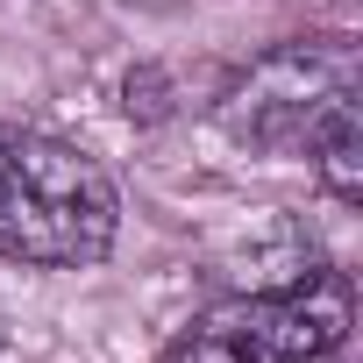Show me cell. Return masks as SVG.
<instances>
[{
    "label": "cell",
    "instance_id": "cell-1",
    "mask_svg": "<svg viewBox=\"0 0 363 363\" xmlns=\"http://www.w3.org/2000/svg\"><path fill=\"white\" fill-rule=\"evenodd\" d=\"M114 178L43 128L0 121V257L29 271H86L114 250Z\"/></svg>",
    "mask_w": 363,
    "mask_h": 363
},
{
    "label": "cell",
    "instance_id": "cell-2",
    "mask_svg": "<svg viewBox=\"0 0 363 363\" xmlns=\"http://www.w3.org/2000/svg\"><path fill=\"white\" fill-rule=\"evenodd\" d=\"M356 292L342 271H306L278 292H242L207 306L157 363H320L349 342Z\"/></svg>",
    "mask_w": 363,
    "mask_h": 363
},
{
    "label": "cell",
    "instance_id": "cell-3",
    "mask_svg": "<svg viewBox=\"0 0 363 363\" xmlns=\"http://www.w3.org/2000/svg\"><path fill=\"white\" fill-rule=\"evenodd\" d=\"M342 107H356V50L342 36H320L257 57L228 93V128L257 150H313V135Z\"/></svg>",
    "mask_w": 363,
    "mask_h": 363
},
{
    "label": "cell",
    "instance_id": "cell-4",
    "mask_svg": "<svg viewBox=\"0 0 363 363\" xmlns=\"http://www.w3.org/2000/svg\"><path fill=\"white\" fill-rule=\"evenodd\" d=\"M313 171H320V186L342 200V207H356L363 200V107H342L320 135H313Z\"/></svg>",
    "mask_w": 363,
    "mask_h": 363
}]
</instances>
